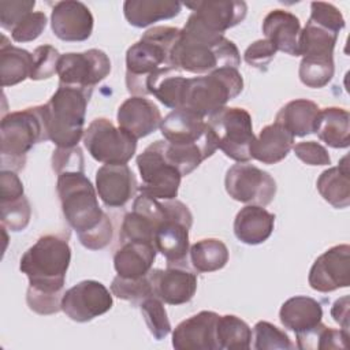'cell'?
I'll return each instance as SVG.
<instances>
[{
  "label": "cell",
  "mask_w": 350,
  "mask_h": 350,
  "mask_svg": "<svg viewBox=\"0 0 350 350\" xmlns=\"http://www.w3.org/2000/svg\"><path fill=\"white\" fill-rule=\"evenodd\" d=\"M153 293L168 305L189 302L197 291V276L185 265H167V269H150Z\"/></svg>",
  "instance_id": "cell-19"
},
{
  "label": "cell",
  "mask_w": 350,
  "mask_h": 350,
  "mask_svg": "<svg viewBox=\"0 0 350 350\" xmlns=\"http://www.w3.org/2000/svg\"><path fill=\"white\" fill-rule=\"evenodd\" d=\"M180 29L154 26L126 52V86L130 94H152L154 85L165 75L179 71L172 60V49Z\"/></svg>",
  "instance_id": "cell-2"
},
{
  "label": "cell",
  "mask_w": 350,
  "mask_h": 350,
  "mask_svg": "<svg viewBox=\"0 0 350 350\" xmlns=\"http://www.w3.org/2000/svg\"><path fill=\"white\" fill-rule=\"evenodd\" d=\"M309 286L319 293H331L350 284V246L336 245L320 254L313 262Z\"/></svg>",
  "instance_id": "cell-16"
},
{
  "label": "cell",
  "mask_w": 350,
  "mask_h": 350,
  "mask_svg": "<svg viewBox=\"0 0 350 350\" xmlns=\"http://www.w3.org/2000/svg\"><path fill=\"white\" fill-rule=\"evenodd\" d=\"M93 22L90 10L81 1H57L52 8V31L62 41L79 42L88 40L93 31Z\"/></svg>",
  "instance_id": "cell-18"
},
{
  "label": "cell",
  "mask_w": 350,
  "mask_h": 350,
  "mask_svg": "<svg viewBox=\"0 0 350 350\" xmlns=\"http://www.w3.org/2000/svg\"><path fill=\"white\" fill-rule=\"evenodd\" d=\"M46 26V16L41 11L26 14L12 29L11 37L15 42L34 41L41 36Z\"/></svg>",
  "instance_id": "cell-44"
},
{
  "label": "cell",
  "mask_w": 350,
  "mask_h": 350,
  "mask_svg": "<svg viewBox=\"0 0 350 350\" xmlns=\"http://www.w3.org/2000/svg\"><path fill=\"white\" fill-rule=\"evenodd\" d=\"M262 33L278 51L299 56V19L286 10H272L262 21Z\"/></svg>",
  "instance_id": "cell-23"
},
{
  "label": "cell",
  "mask_w": 350,
  "mask_h": 350,
  "mask_svg": "<svg viewBox=\"0 0 350 350\" xmlns=\"http://www.w3.org/2000/svg\"><path fill=\"white\" fill-rule=\"evenodd\" d=\"M190 261L197 272H215L221 269L228 261V249L217 238L197 241L189 249Z\"/></svg>",
  "instance_id": "cell-34"
},
{
  "label": "cell",
  "mask_w": 350,
  "mask_h": 350,
  "mask_svg": "<svg viewBox=\"0 0 350 350\" xmlns=\"http://www.w3.org/2000/svg\"><path fill=\"white\" fill-rule=\"evenodd\" d=\"M182 3L174 0H126L123 14L134 27H146L154 22L179 15Z\"/></svg>",
  "instance_id": "cell-29"
},
{
  "label": "cell",
  "mask_w": 350,
  "mask_h": 350,
  "mask_svg": "<svg viewBox=\"0 0 350 350\" xmlns=\"http://www.w3.org/2000/svg\"><path fill=\"white\" fill-rule=\"evenodd\" d=\"M172 60L178 70L193 74H209L223 67L238 68L241 64L239 51L231 40L202 29L190 18L180 29Z\"/></svg>",
  "instance_id": "cell-3"
},
{
  "label": "cell",
  "mask_w": 350,
  "mask_h": 350,
  "mask_svg": "<svg viewBox=\"0 0 350 350\" xmlns=\"http://www.w3.org/2000/svg\"><path fill=\"white\" fill-rule=\"evenodd\" d=\"M338 36V31L308 19L299 34V56L334 59Z\"/></svg>",
  "instance_id": "cell-32"
},
{
  "label": "cell",
  "mask_w": 350,
  "mask_h": 350,
  "mask_svg": "<svg viewBox=\"0 0 350 350\" xmlns=\"http://www.w3.org/2000/svg\"><path fill=\"white\" fill-rule=\"evenodd\" d=\"M137 189L135 175L127 164H104L96 172V190L105 206H124Z\"/></svg>",
  "instance_id": "cell-21"
},
{
  "label": "cell",
  "mask_w": 350,
  "mask_h": 350,
  "mask_svg": "<svg viewBox=\"0 0 350 350\" xmlns=\"http://www.w3.org/2000/svg\"><path fill=\"white\" fill-rule=\"evenodd\" d=\"M79 242L90 250H100L109 245L112 239V224L109 221V217L105 215L103 221L93 230L78 235Z\"/></svg>",
  "instance_id": "cell-49"
},
{
  "label": "cell",
  "mask_w": 350,
  "mask_h": 350,
  "mask_svg": "<svg viewBox=\"0 0 350 350\" xmlns=\"http://www.w3.org/2000/svg\"><path fill=\"white\" fill-rule=\"evenodd\" d=\"M319 115L320 108L314 101L297 98L279 109L275 122L282 124L293 137H305L316 133Z\"/></svg>",
  "instance_id": "cell-28"
},
{
  "label": "cell",
  "mask_w": 350,
  "mask_h": 350,
  "mask_svg": "<svg viewBox=\"0 0 350 350\" xmlns=\"http://www.w3.org/2000/svg\"><path fill=\"white\" fill-rule=\"evenodd\" d=\"M164 139L175 146L200 149L211 157L216 149V139L204 118L187 111L172 109L160 123Z\"/></svg>",
  "instance_id": "cell-12"
},
{
  "label": "cell",
  "mask_w": 350,
  "mask_h": 350,
  "mask_svg": "<svg viewBox=\"0 0 350 350\" xmlns=\"http://www.w3.org/2000/svg\"><path fill=\"white\" fill-rule=\"evenodd\" d=\"M111 72V60L100 49L64 53L59 59V83L93 90Z\"/></svg>",
  "instance_id": "cell-14"
},
{
  "label": "cell",
  "mask_w": 350,
  "mask_h": 350,
  "mask_svg": "<svg viewBox=\"0 0 350 350\" xmlns=\"http://www.w3.org/2000/svg\"><path fill=\"white\" fill-rule=\"evenodd\" d=\"M349 338V331L334 329L320 323L313 329L297 335V346L299 349H346Z\"/></svg>",
  "instance_id": "cell-36"
},
{
  "label": "cell",
  "mask_w": 350,
  "mask_h": 350,
  "mask_svg": "<svg viewBox=\"0 0 350 350\" xmlns=\"http://www.w3.org/2000/svg\"><path fill=\"white\" fill-rule=\"evenodd\" d=\"M185 5L193 11L189 16L190 19L215 34H223L226 30L239 25L247 12L246 3L238 0L190 1L185 3Z\"/></svg>",
  "instance_id": "cell-17"
},
{
  "label": "cell",
  "mask_w": 350,
  "mask_h": 350,
  "mask_svg": "<svg viewBox=\"0 0 350 350\" xmlns=\"http://www.w3.org/2000/svg\"><path fill=\"white\" fill-rule=\"evenodd\" d=\"M319 138L335 149L349 148L350 145V115L349 111L339 107H327L320 109L316 129Z\"/></svg>",
  "instance_id": "cell-31"
},
{
  "label": "cell",
  "mask_w": 350,
  "mask_h": 350,
  "mask_svg": "<svg viewBox=\"0 0 350 350\" xmlns=\"http://www.w3.org/2000/svg\"><path fill=\"white\" fill-rule=\"evenodd\" d=\"M88 153L104 164H127L137 150V139L105 118H96L83 133Z\"/></svg>",
  "instance_id": "cell-9"
},
{
  "label": "cell",
  "mask_w": 350,
  "mask_h": 350,
  "mask_svg": "<svg viewBox=\"0 0 350 350\" xmlns=\"http://www.w3.org/2000/svg\"><path fill=\"white\" fill-rule=\"evenodd\" d=\"M276 51V46L269 40H257L246 48L243 59L249 66L265 71L271 60L275 57Z\"/></svg>",
  "instance_id": "cell-46"
},
{
  "label": "cell",
  "mask_w": 350,
  "mask_h": 350,
  "mask_svg": "<svg viewBox=\"0 0 350 350\" xmlns=\"http://www.w3.org/2000/svg\"><path fill=\"white\" fill-rule=\"evenodd\" d=\"M156 247L149 242H122L113 254V267L119 276L142 278L149 273L156 258Z\"/></svg>",
  "instance_id": "cell-25"
},
{
  "label": "cell",
  "mask_w": 350,
  "mask_h": 350,
  "mask_svg": "<svg viewBox=\"0 0 350 350\" xmlns=\"http://www.w3.org/2000/svg\"><path fill=\"white\" fill-rule=\"evenodd\" d=\"M138 308L142 313L149 332L156 340L164 339L171 332V323L167 316V310L159 297L150 295L145 298L138 304Z\"/></svg>",
  "instance_id": "cell-37"
},
{
  "label": "cell",
  "mask_w": 350,
  "mask_h": 350,
  "mask_svg": "<svg viewBox=\"0 0 350 350\" xmlns=\"http://www.w3.org/2000/svg\"><path fill=\"white\" fill-rule=\"evenodd\" d=\"M334 59L320 57H302L298 71L301 82L313 89H320L328 85L334 77Z\"/></svg>",
  "instance_id": "cell-38"
},
{
  "label": "cell",
  "mask_w": 350,
  "mask_h": 350,
  "mask_svg": "<svg viewBox=\"0 0 350 350\" xmlns=\"http://www.w3.org/2000/svg\"><path fill=\"white\" fill-rule=\"evenodd\" d=\"M82 149L57 148L52 154V168L57 174L56 191L63 216L78 235L96 228L105 212L100 208L97 190L85 175Z\"/></svg>",
  "instance_id": "cell-1"
},
{
  "label": "cell",
  "mask_w": 350,
  "mask_h": 350,
  "mask_svg": "<svg viewBox=\"0 0 350 350\" xmlns=\"http://www.w3.org/2000/svg\"><path fill=\"white\" fill-rule=\"evenodd\" d=\"M217 313L201 310L180 321L172 332V346L176 350H217Z\"/></svg>",
  "instance_id": "cell-20"
},
{
  "label": "cell",
  "mask_w": 350,
  "mask_h": 350,
  "mask_svg": "<svg viewBox=\"0 0 350 350\" xmlns=\"http://www.w3.org/2000/svg\"><path fill=\"white\" fill-rule=\"evenodd\" d=\"M242 89V75L234 67H223L201 77L186 78L180 109H187L201 118L211 116L224 108Z\"/></svg>",
  "instance_id": "cell-6"
},
{
  "label": "cell",
  "mask_w": 350,
  "mask_h": 350,
  "mask_svg": "<svg viewBox=\"0 0 350 350\" xmlns=\"http://www.w3.org/2000/svg\"><path fill=\"white\" fill-rule=\"evenodd\" d=\"M227 194L239 202L265 206L276 194V182L269 172L249 164L237 163L226 172Z\"/></svg>",
  "instance_id": "cell-13"
},
{
  "label": "cell",
  "mask_w": 350,
  "mask_h": 350,
  "mask_svg": "<svg viewBox=\"0 0 350 350\" xmlns=\"http://www.w3.org/2000/svg\"><path fill=\"white\" fill-rule=\"evenodd\" d=\"M216 340L217 349L246 350L250 347L252 329L238 316L224 314L219 316L216 325Z\"/></svg>",
  "instance_id": "cell-35"
},
{
  "label": "cell",
  "mask_w": 350,
  "mask_h": 350,
  "mask_svg": "<svg viewBox=\"0 0 350 350\" xmlns=\"http://www.w3.org/2000/svg\"><path fill=\"white\" fill-rule=\"evenodd\" d=\"M275 227V215L260 205H246L235 216L234 234L246 245L265 242Z\"/></svg>",
  "instance_id": "cell-24"
},
{
  "label": "cell",
  "mask_w": 350,
  "mask_h": 350,
  "mask_svg": "<svg viewBox=\"0 0 350 350\" xmlns=\"http://www.w3.org/2000/svg\"><path fill=\"white\" fill-rule=\"evenodd\" d=\"M36 5L34 0H11L0 1V25L3 29L11 31V29Z\"/></svg>",
  "instance_id": "cell-47"
},
{
  "label": "cell",
  "mask_w": 350,
  "mask_h": 350,
  "mask_svg": "<svg viewBox=\"0 0 350 350\" xmlns=\"http://www.w3.org/2000/svg\"><path fill=\"white\" fill-rule=\"evenodd\" d=\"M279 319L284 328L305 334L321 323L323 308L319 301L306 295H295L283 302L279 310Z\"/></svg>",
  "instance_id": "cell-26"
},
{
  "label": "cell",
  "mask_w": 350,
  "mask_h": 350,
  "mask_svg": "<svg viewBox=\"0 0 350 350\" xmlns=\"http://www.w3.org/2000/svg\"><path fill=\"white\" fill-rule=\"evenodd\" d=\"M206 123L215 135L217 148L227 157L238 163H247L252 159L250 148L256 137L252 116L245 108L224 107L208 116Z\"/></svg>",
  "instance_id": "cell-8"
},
{
  "label": "cell",
  "mask_w": 350,
  "mask_h": 350,
  "mask_svg": "<svg viewBox=\"0 0 350 350\" xmlns=\"http://www.w3.org/2000/svg\"><path fill=\"white\" fill-rule=\"evenodd\" d=\"M23 194V183L15 171L1 170L0 172V201L18 198Z\"/></svg>",
  "instance_id": "cell-50"
},
{
  "label": "cell",
  "mask_w": 350,
  "mask_h": 350,
  "mask_svg": "<svg viewBox=\"0 0 350 350\" xmlns=\"http://www.w3.org/2000/svg\"><path fill=\"white\" fill-rule=\"evenodd\" d=\"M349 306H350V298L349 295H343L342 298L336 299L331 308L332 319L345 331H349Z\"/></svg>",
  "instance_id": "cell-51"
},
{
  "label": "cell",
  "mask_w": 350,
  "mask_h": 350,
  "mask_svg": "<svg viewBox=\"0 0 350 350\" xmlns=\"http://www.w3.org/2000/svg\"><path fill=\"white\" fill-rule=\"evenodd\" d=\"M116 120L122 130L139 139L160 127L161 113L152 100L142 96H131L118 108Z\"/></svg>",
  "instance_id": "cell-22"
},
{
  "label": "cell",
  "mask_w": 350,
  "mask_h": 350,
  "mask_svg": "<svg viewBox=\"0 0 350 350\" xmlns=\"http://www.w3.org/2000/svg\"><path fill=\"white\" fill-rule=\"evenodd\" d=\"M294 145V137L279 123H272L261 129L254 138L250 154L252 159L262 164H275L282 161Z\"/></svg>",
  "instance_id": "cell-27"
},
{
  "label": "cell",
  "mask_w": 350,
  "mask_h": 350,
  "mask_svg": "<svg viewBox=\"0 0 350 350\" xmlns=\"http://www.w3.org/2000/svg\"><path fill=\"white\" fill-rule=\"evenodd\" d=\"M30 79L41 81L51 78L55 72H57V64L60 59V53L56 48L51 45H41L34 49Z\"/></svg>",
  "instance_id": "cell-43"
},
{
  "label": "cell",
  "mask_w": 350,
  "mask_h": 350,
  "mask_svg": "<svg viewBox=\"0 0 350 350\" xmlns=\"http://www.w3.org/2000/svg\"><path fill=\"white\" fill-rule=\"evenodd\" d=\"M186 78L178 72L163 77L153 88L152 94L165 107L172 109L182 108V97Z\"/></svg>",
  "instance_id": "cell-42"
},
{
  "label": "cell",
  "mask_w": 350,
  "mask_h": 350,
  "mask_svg": "<svg viewBox=\"0 0 350 350\" xmlns=\"http://www.w3.org/2000/svg\"><path fill=\"white\" fill-rule=\"evenodd\" d=\"M193 215L179 200L170 201V215L157 226L153 235L156 250L167 260V265H185L189 253V230Z\"/></svg>",
  "instance_id": "cell-11"
},
{
  "label": "cell",
  "mask_w": 350,
  "mask_h": 350,
  "mask_svg": "<svg viewBox=\"0 0 350 350\" xmlns=\"http://www.w3.org/2000/svg\"><path fill=\"white\" fill-rule=\"evenodd\" d=\"M71 247L63 235L40 237L21 257L19 269L29 278L27 291L63 297Z\"/></svg>",
  "instance_id": "cell-4"
},
{
  "label": "cell",
  "mask_w": 350,
  "mask_h": 350,
  "mask_svg": "<svg viewBox=\"0 0 350 350\" xmlns=\"http://www.w3.org/2000/svg\"><path fill=\"white\" fill-rule=\"evenodd\" d=\"M111 291L115 297L124 301H130L137 306L145 298L154 295L149 273L137 279H127L116 275L111 283Z\"/></svg>",
  "instance_id": "cell-39"
},
{
  "label": "cell",
  "mask_w": 350,
  "mask_h": 350,
  "mask_svg": "<svg viewBox=\"0 0 350 350\" xmlns=\"http://www.w3.org/2000/svg\"><path fill=\"white\" fill-rule=\"evenodd\" d=\"M309 19L327 26L338 33L345 29V18L342 12L331 3L313 1L310 3V16Z\"/></svg>",
  "instance_id": "cell-45"
},
{
  "label": "cell",
  "mask_w": 350,
  "mask_h": 350,
  "mask_svg": "<svg viewBox=\"0 0 350 350\" xmlns=\"http://www.w3.org/2000/svg\"><path fill=\"white\" fill-rule=\"evenodd\" d=\"M295 156L308 165H329L331 157L328 150L314 141H301L293 145Z\"/></svg>",
  "instance_id": "cell-48"
},
{
  "label": "cell",
  "mask_w": 350,
  "mask_h": 350,
  "mask_svg": "<svg viewBox=\"0 0 350 350\" xmlns=\"http://www.w3.org/2000/svg\"><path fill=\"white\" fill-rule=\"evenodd\" d=\"M253 347L257 350L294 349L288 335L268 321H258L253 328Z\"/></svg>",
  "instance_id": "cell-41"
},
{
  "label": "cell",
  "mask_w": 350,
  "mask_h": 350,
  "mask_svg": "<svg viewBox=\"0 0 350 350\" xmlns=\"http://www.w3.org/2000/svg\"><path fill=\"white\" fill-rule=\"evenodd\" d=\"M93 90L59 83L46 104L38 105L48 141L57 148L77 146L83 138L86 107Z\"/></svg>",
  "instance_id": "cell-5"
},
{
  "label": "cell",
  "mask_w": 350,
  "mask_h": 350,
  "mask_svg": "<svg viewBox=\"0 0 350 350\" xmlns=\"http://www.w3.org/2000/svg\"><path fill=\"white\" fill-rule=\"evenodd\" d=\"M320 196L334 208L343 209L350 204V171L347 156H345L339 165L323 171L316 182Z\"/></svg>",
  "instance_id": "cell-30"
},
{
  "label": "cell",
  "mask_w": 350,
  "mask_h": 350,
  "mask_svg": "<svg viewBox=\"0 0 350 350\" xmlns=\"http://www.w3.org/2000/svg\"><path fill=\"white\" fill-rule=\"evenodd\" d=\"M137 167L142 179L139 193L157 200H174L178 196L182 175L164 157L161 141H154L137 156Z\"/></svg>",
  "instance_id": "cell-10"
},
{
  "label": "cell",
  "mask_w": 350,
  "mask_h": 350,
  "mask_svg": "<svg viewBox=\"0 0 350 350\" xmlns=\"http://www.w3.org/2000/svg\"><path fill=\"white\" fill-rule=\"evenodd\" d=\"M33 55L26 49L14 46L3 36L0 44V78L1 86H14L30 77Z\"/></svg>",
  "instance_id": "cell-33"
},
{
  "label": "cell",
  "mask_w": 350,
  "mask_h": 350,
  "mask_svg": "<svg viewBox=\"0 0 350 350\" xmlns=\"http://www.w3.org/2000/svg\"><path fill=\"white\" fill-rule=\"evenodd\" d=\"M0 131L1 170H23L29 150L36 144L48 141L38 105L3 116Z\"/></svg>",
  "instance_id": "cell-7"
},
{
  "label": "cell",
  "mask_w": 350,
  "mask_h": 350,
  "mask_svg": "<svg viewBox=\"0 0 350 350\" xmlns=\"http://www.w3.org/2000/svg\"><path fill=\"white\" fill-rule=\"evenodd\" d=\"M112 295L97 280H82L66 290L62 298V310L77 323L90 321L112 308Z\"/></svg>",
  "instance_id": "cell-15"
},
{
  "label": "cell",
  "mask_w": 350,
  "mask_h": 350,
  "mask_svg": "<svg viewBox=\"0 0 350 350\" xmlns=\"http://www.w3.org/2000/svg\"><path fill=\"white\" fill-rule=\"evenodd\" d=\"M30 216L31 208L29 200L25 196L0 201V219L3 227H7L14 232L22 231L27 227Z\"/></svg>",
  "instance_id": "cell-40"
}]
</instances>
